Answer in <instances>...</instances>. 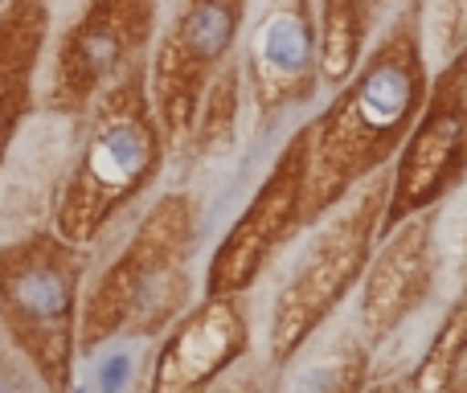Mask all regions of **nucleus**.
I'll list each match as a JSON object with an SVG mask.
<instances>
[{"label":"nucleus","instance_id":"obj_16","mask_svg":"<svg viewBox=\"0 0 467 393\" xmlns=\"http://www.w3.org/2000/svg\"><path fill=\"white\" fill-rule=\"evenodd\" d=\"M123 369H128V361H123V357H115V361H107V369H103V386H119L123 381Z\"/></svg>","mask_w":467,"mask_h":393},{"label":"nucleus","instance_id":"obj_4","mask_svg":"<svg viewBox=\"0 0 467 393\" xmlns=\"http://www.w3.org/2000/svg\"><path fill=\"white\" fill-rule=\"evenodd\" d=\"M197 242V217L189 197H169L148 225L140 242L128 250L107 291L95 307L99 328H115L128 320L131 328L152 332L164 324L189 295V254Z\"/></svg>","mask_w":467,"mask_h":393},{"label":"nucleus","instance_id":"obj_12","mask_svg":"<svg viewBox=\"0 0 467 393\" xmlns=\"http://www.w3.org/2000/svg\"><path fill=\"white\" fill-rule=\"evenodd\" d=\"M386 0H316L320 25V87L337 90L361 62L365 46L381 21Z\"/></svg>","mask_w":467,"mask_h":393},{"label":"nucleus","instance_id":"obj_15","mask_svg":"<svg viewBox=\"0 0 467 393\" xmlns=\"http://www.w3.org/2000/svg\"><path fill=\"white\" fill-rule=\"evenodd\" d=\"M13 295L37 320H57L66 312V299H70V274L57 271V266H33L16 279Z\"/></svg>","mask_w":467,"mask_h":393},{"label":"nucleus","instance_id":"obj_5","mask_svg":"<svg viewBox=\"0 0 467 393\" xmlns=\"http://www.w3.org/2000/svg\"><path fill=\"white\" fill-rule=\"evenodd\" d=\"M307 225V131L296 128L205 274V291H250Z\"/></svg>","mask_w":467,"mask_h":393},{"label":"nucleus","instance_id":"obj_17","mask_svg":"<svg viewBox=\"0 0 467 393\" xmlns=\"http://www.w3.org/2000/svg\"><path fill=\"white\" fill-rule=\"evenodd\" d=\"M460 299L467 304V263H463V287H460Z\"/></svg>","mask_w":467,"mask_h":393},{"label":"nucleus","instance_id":"obj_10","mask_svg":"<svg viewBox=\"0 0 467 393\" xmlns=\"http://www.w3.org/2000/svg\"><path fill=\"white\" fill-rule=\"evenodd\" d=\"M250 353V307L242 291H213L169 336L156 365V389H202Z\"/></svg>","mask_w":467,"mask_h":393},{"label":"nucleus","instance_id":"obj_7","mask_svg":"<svg viewBox=\"0 0 467 393\" xmlns=\"http://www.w3.org/2000/svg\"><path fill=\"white\" fill-rule=\"evenodd\" d=\"M242 78L254 107V131H271L320 90V25L316 0H263L246 33Z\"/></svg>","mask_w":467,"mask_h":393},{"label":"nucleus","instance_id":"obj_3","mask_svg":"<svg viewBox=\"0 0 467 393\" xmlns=\"http://www.w3.org/2000/svg\"><path fill=\"white\" fill-rule=\"evenodd\" d=\"M467 185V46L431 70V90L389 160V201L381 230L422 209H443Z\"/></svg>","mask_w":467,"mask_h":393},{"label":"nucleus","instance_id":"obj_2","mask_svg":"<svg viewBox=\"0 0 467 393\" xmlns=\"http://www.w3.org/2000/svg\"><path fill=\"white\" fill-rule=\"evenodd\" d=\"M389 201V164L353 185L332 209L307 222V238L287 263L271 299L266 320V353L283 369L304 348L316 328L332 320L357 291L369 254L381 238V217Z\"/></svg>","mask_w":467,"mask_h":393},{"label":"nucleus","instance_id":"obj_9","mask_svg":"<svg viewBox=\"0 0 467 393\" xmlns=\"http://www.w3.org/2000/svg\"><path fill=\"white\" fill-rule=\"evenodd\" d=\"M156 160H161V136L148 119L140 87L128 82L115 98L111 115L99 128L95 144L87 152V164H82L70 209L74 230H90L95 222H103L111 213V205H119L123 197H131L152 177Z\"/></svg>","mask_w":467,"mask_h":393},{"label":"nucleus","instance_id":"obj_13","mask_svg":"<svg viewBox=\"0 0 467 393\" xmlns=\"http://www.w3.org/2000/svg\"><path fill=\"white\" fill-rule=\"evenodd\" d=\"M202 103L205 111H202V128H197V148L202 152L230 148L242 111V66L222 62V70L210 78V95H202Z\"/></svg>","mask_w":467,"mask_h":393},{"label":"nucleus","instance_id":"obj_6","mask_svg":"<svg viewBox=\"0 0 467 393\" xmlns=\"http://www.w3.org/2000/svg\"><path fill=\"white\" fill-rule=\"evenodd\" d=\"M439 209H422L381 230L357 283V328L373 348H386L419 312H427L439 287Z\"/></svg>","mask_w":467,"mask_h":393},{"label":"nucleus","instance_id":"obj_8","mask_svg":"<svg viewBox=\"0 0 467 393\" xmlns=\"http://www.w3.org/2000/svg\"><path fill=\"white\" fill-rule=\"evenodd\" d=\"M246 0H185L156 62V103L172 136H189L210 78L230 57Z\"/></svg>","mask_w":467,"mask_h":393},{"label":"nucleus","instance_id":"obj_1","mask_svg":"<svg viewBox=\"0 0 467 393\" xmlns=\"http://www.w3.org/2000/svg\"><path fill=\"white\" fill-rule=\"evenodd\" d=\"M431 90V57L422 46V5L406 0L361 62L332 90L307 131V222L332 209L353 185L398 156Z\"/></svg>","mask_w":467,"mask_h":393},{"label":"nucleus","instance_id":"obj_14","mask_svg":"<svg viewBox=\"0 0 467 393\" xmlns=\"http://www.w3.org/2000/svg\"><path fill=\"white\" fill-rule=\"evenodd\" d=\"M422 5V46L431 70L467 46V0H419Z\"/></svg>","mask_w":467,"mask_h":393},{"label":"nucleus","instance_id":"obj_11","mask_svg":"<svg viewBox=\"0 0 467 393\" xmlns=\"http://www.w3.org/2000/svg\"><path fill=\"white\" fill-rule=\"evenodd\" d=\"M373 353L378 348L361 336V328L348 324H324L304 340L296 357L283 369H299V377H291V386L307 389H369L373 377Z\"/></svg>","mask_w":467,"mask_h":393}]
</instances>
